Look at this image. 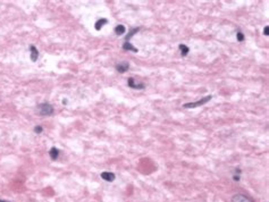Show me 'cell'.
<instances>
[{
	"mask_svg": "<svg viewBox=\"0 0 269 202\" xmlns=\"http://www.w3.org/2000/svg\"><path fill=\"white\" fill-rule=\"evenodd\" d=\"M42 131H43V128H42V126H35V128H34V132L38 133V134H40V133H42Z\"/></svg>",
	"mask_w": 269,
	"mask_h": 202,
	"instance_id": "obj_15",
	"label": "cell"
},
{
	"mask_svg": "<svg viewBox=\"0 0 269 202\" xmlns=\"http://www.w3.org/2000/svg\"><path fill=\"white\" fill-rule=\"evenodd\" d=\"M179 50H181V53H182V56H183V57H186V56H187V53L190 52L189 47L185 45V44H179Z\"/></svg>",
	"mask_w": 269,
	"mask_h": 202,
	"instance_id": "obj_10",
	"label": "cell"
},
{
	"mask_svg": "<svg viewBox=\"0 0 269 202\" xmlns=\"http://www.w3.org/2000/svg\"><path fill=\"white\" fill-rule=\"evenodd\" d=\"M30 51H31V60H32V61H37L39 58L38 49H37L34 45H31V47H30Z\"/></svg>",
	"mask_w": 269,
	"mask_h": 202,
	"instance_id": "obj_7",
	"label": "cell"
},
{
	"mask_svg": "<svg viewBox=\"0 0 269 202\" xmlns=\"http://www.w3.org/2000/svg\"><path fill=\"white\" fill-rule=\"evenodd\" d=\"M211 98H212L211 95H207L205 98H202L201 100L195 101V102H189V103H185V105H183V107L184 108H198V107H200V106L205 105L207 102H209V101L211 100Z\"/></svg>",
	"mask_w": 269,
	"mask_h": 202,
	"instance_id": "obj_2",
	"label": "cell"
},
{
	"mask_svg": "<svg viewBox=\"0 0 269 202\" xmlns=\"http://www.w3.org/2000/svg\"><path fill=\"white\" fill-rule=\"evenodd\" d=\"M232 202H254L251 198L243 194H235L232 198Z\"/></svg>",
	"mask_w": 269,
	"mask_h": 202,
	"instance_id": "obj_3",
	"label": "cell"
},
{
	"mask_svg": "<svg viewBox=\"0 0 269 202\" xmlns=\"http://www.w3.org/2000/svg\"><path fill=\"white\" fill-rule=\"evenodd\" d=\"M263 34H265V35H269V26H266V27H265Z\"/></svg>",
	"mask_w": 269,
	"mask_h": 202,
	"instance_id": "obj_16",
	"label": "cell"
},
{
	"mask_svg": "<svg viewBox=\"0 0 269 202\" xmlns=\"http://www.w3.org/2000/svg\"><path fill=\"white\" fill-rule=\"evenodd\" d=\"M100 176H101L102 179L107 181V182H114V181H115V178H116L115 175H114L113 173H110V171H102Z\"/></svg>",
	"mask_w": 269,
	"mask_h": 202,
	"instance_id": "obj_5",
	"label": "cell"
},
{
	"mask_svg": "<svg viewBox=\"0 0 269 202\" xmlns=\"http://www.w3.org/2000/svg\"><path fill=\"white\" fill-rule=\"evenodd\" d=\"M125 31H126V29H125L124 25H118L115 27V33L117 35H122V34L125 33Z\"/></svg>",
	"mask_w": 269,
	"mask_h": 202,
	"instance_id": "obj_12",
	"label": "cell"
},
{
	"mask_svg": "<svg viewBox=\"0 0 269 202\" xmlns=\"http://www.w3.org/2000/svg\"><path fill=\"white\" fill-rule=\"evenodd\" d=\"M0 202H10V201H6V200H0Z\"/></svg>",
	"mask_w": 269,
	"mask_h": 202,
	"instance_id": "obj_18",
	"label": "cell"
},
{
	"mask_svg": "<svg viewBox=\"0 0 269 202\" xmlns=\"http://www.w3.org/2000/svg\"><path fill=\"white\" fill-rule=\"evenodd\" d=\"M37 113L41 116H50L53 114V107L49 103H40L37 107Z\"/></svg>",
	"mask_w": 269,
	"mask_h": 202,
	"instance_id": "obj_1",
	"label": "cell"
},
{
	"mask_svg": "<svg viewBox=\"0 0 269 202\" xmlns=\"http://www.w3.org/2000/svg\"><path fill=\"white\" fill-rule=\"evenodd\" d=\"M128 86L131 89H136V90H142V89L145 88V85L143 84V83H136L135 82V80L133 78V77H129L128 78Z\"/></svg>",
	"mask_w": 269,
	"mask_h": 202,
	"instance_id": "obj_4",
	"label": "cell"
},
{
	"mask_svg": "<svg viewBox=\"0 0 269 202\" xmlns=\"http://www.w3.org/2000/svg\"><path fill=\"white\" fill-rule=\"evenodd\" d=\"M108 23V19L107 18H101L99 19V20H96V24H94V29H96V31H100L101 29H102L103 25H106Z\"/></svg>",
	"mask_w": 269,
	"mask_h": 202,
	"instance_id": "obj_8",
	"label": "cell"
},
{
	"mask_svg": "<svg viewBox=\"0 0 269 202\" xmlns=\"http://www.w3.org/2000/svg\"><path fill=\"white\" fill-rule=\"evenodd\" d=\"M139 30H140V29H139V27H136V29H133L132 31L129 32L127 35H126V42H128V40L132 38V37H133V35L135 34V33H137V32H139Z\"/></svg>",
	"mask_w": 269,
	"mask_h": 202,
	"instance_id": "obj_13",
	"label": "cell"
},
{
	"mask_svg": "<svg viewBox=\"0 0 269 202\" xmlns=\"http://www.w3.org/2000/svg\"><path fill=\"white\" fill-rule=\"evenodd\" d=\"M128 68H129V65H128V63H119L117 64V66H116V70H117V72L118 73H125V72H127Z\"/></svg>",
	"mask_w": 269,
	"mask_h": 202,
	"instance_id": "obj_6",
	"label": "cell"
},
{
	"mask_svg": "<svg viewBox=\"0 0 269 202\" xmlns=\"http://www.w3.org/2000/svg\"><path fill=\"white\" fill-rule=\"evenodd\" d=\"M236 39L240 41V42L244 41V34L242 33V32H237L236 33Z\"/></svg>",
	"mask_w": 269,
	"mask_h": 202,
	"instance_id": "obj_14",
	"label": "cell"
},
{
	"mask_svg": "<svg viewBox=\"0 0 269 202\" xmlns=\"http://www.w3.org/2000/svg\"><path fill=\"white\" fill-rule=\"evenodd\" d=\"M233 179H234V181H240V176H238V175H234V176H233Z\"/></svg>",
	"mask_w": 269,
	"mask_h": 202,
	"instance_id": "obj_17",
	"label": "cell"
},
{
	"mask_svg": "<svg viewBox=\"0 0 269 202\" xmlns=\"http://www.w3.org/2000/svg\"><path fill=\"white\" fill-rule=\"evenodd\" d=\"M49 156H50V158L52 159V160H56V159L59 157V150H58L57 148H51L50 149V151H49Z\"/></svg>",
	"mask_w": 269,
	"mask_h": 202,
	"instance_id": "obj_9",
	"label": "cell"
},
{
	"mask_svg": "<svg viewBox=\"0 0 269 202\" xmlns=\"http://www.w3.org/2000/svg\"><path fill=\"white\" fill-rule=\"evenodd\" d=\"M123 48L125 49V50H129V51H133V52H137V49L135 48L134 45H132V44L129 43V42H125V43L123 44Z\"/></svg>",
	"mask_w": 269,
	"mask_h": 202,
	"instance_id": "obj_11",
	"label": "cell"
}]
</instances>
